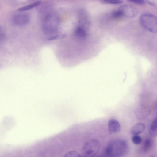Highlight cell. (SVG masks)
Instances as JSON below:
<instances>
[{"mask_svg":"<svg viewBox=\"0 0 157 157\" xmlns=\"http://www.w3.org/2000/svg\"><path fill=\"white\" fill-rule=\"evenodd\" d=\"M34 10L36 59H52L64 67L71 56L72 35L58 0H38Z\"/></svg>","mask_w":157,"mask_h":157,"instance_id":"obj_1","label":"cell"},{"mask_svg":"<svg viewBox=\"0 0 157 157\" xmlns=\"http://www.w3.org/2000/svg\"><path fill=\"white\" fill-rule=\"evenodd\" d=\"M128 148V144L126 140L116 139L108 144L105 149V152L109 157H121L127 153Z\"/></svg>","mask_w":157,"mask_h":157,"instance_id":"obj_2","label":"cell"},{"mask_svg":"<svg viewBox=\"0 0 157 157\" xmlns=\"http://www.w3.org/2000/svg\"><path fill=\"white\" fill-rule=\"evenodd\" d=\"M141 25L144 29L151 33L157 31V19L155 15L148 13L141 15L139 19Z\"/></svg>","mask_w":157,"mask_h":157,"instance_id":"obj_3","label":"cell"},{"mask_svg":"<svg viewBox=\"0 0 157 157\" xmlns=\"http://www.w3.org/2000/svg\"><path fill=\"white\" fill-rule=\"evenodd\" d=\"M100 147L99 141L95 139H90L84 144L82 151L83 157H93L98 152Z\"/></svg>","mask_w":157,"mask_h":157,"instance_id":"obj_4","label":"cell"},{"mask_svg":"<svg viewBox=\"0 0 157 157\" xmlns=\"http://www.w3.org/2000/svg\"><path fill=\"white\" fill-rule=\"evenodd\" d=\"M30 19V15L27 13H21L14 15L12 17L13 23L17 26L26 25Z\"/></svg>","mask_w":157,"mask_h":157,"instance_id":"obj_5","label":"cell"},{"mask_svg":"<svg viewBox=\"0 0 157 157\" xmlns=\"http://www.w3.org/2000/svg\"><path fill=\"white\" fill-rule=\"evenodd\" d=\"M118 10L123 16L128 18H133L138 14L137 9L134 6L128 4H124L121 6Z\"/></svg>","mask_w":157,"mask_h":157,"instance_id":"obj_6","label":"cell"},{"mask_svg":"<svg viewBox=\"0 0 157 157\" xmlns=\"http://www.w3.org/2000/svg\"><path fill=\"white\" fill-rule=\"evenodd\" d=\"M119 123L116 120L111 119L108 121V128L110 133L114 134L118 132L120 130Z\"/></svg>","mask_w":157,"mask_h":157,"instance_id":"obj_7","label":"cell"},{"mask_svg":"<svg viewBox=\"0 0 157 157\" xmlns=\"http://www.w3.org/2000/svg\"><path fill=\"white\" fill-rule=\"evenodd\" d=\"M145 128V125L143 123H138L132 128L130 130V133L133 135H138L144 131Z\"/></svg>","mask_w":157,"mask_h":157,"instance_id":"obj_8","label":"cell"},{"mask_svg":"<svg viewBox=\"0 0 157 157\" xmlns=\"http://www.w3.org/2000/svg\"><path fill=\"white\" fill-rule=\"evenodd\" d=\"M151 136L155 137L157 135V118L155 119L152 123L149 130Z\"/></svg>","mask_w":157,"mask_h":157,"instance_id":"obj_9","label":"cell"},{"mask_svg":"<svg viewBox=\"0 0 157 157\" xmlns=\"http://www.w3.org/2000/svg\"><path fill=\"white\" fill-rule=\"evenodd\" d=\"M63 157H81V156L77 151L72 150L66 153Z\"/></svg>","mask_w":157,"mask_h":157,"instance_id":"obj_10","label":"cell"},{"mask_svg":"<svg viewBox=\"0 0 157 157\" xmlns=\"http://www.w3.org/2000/svg\"><path fill=\"white\" fill-rule=\"evenodd\" d=\"M152 141L151 139L149 138L147 139L144 144V150L145 151H147L149 149L152 145Z\"/></svg>","mask_w":157,"mask_h":157,"instance_id":"obj_11","label":"cell"},{"mask_svg":"<svg viewBox=\"0 0 157 157\" xmlns=\"http://www.w3.org/2000/svg\"><path fill=\"white\" fill-rule=\"evenodd\" d=\"M132 140L133 143L135 144H140L142 141V139L138 135H134L132 138Z\"/></svg>","mask_w":157,"mask_h":157,"instance_id":"obj_12","label":"cell"},{"mask_svg":"<svg viewBox=\"0 0 157 157\" xmlns=\"http://www.w3.org/2000/svg\"><path fill=\"white\" fill-rule=\"evenodd\" d=\"M101 3L103 4H120L123 3V1L121 0H104L100 1Z\"/></svg>","mask_w":157,"mask_h":157,"instance_id":"obj_13","label":"cell"},{"mask_svg":"<svg viewBox=\"0 0 157 157\" xmlns=\"http://www.w3.org/2000/svg\"><path fill=\"white\" fill-rule=\"evenodd\" d=\"M112 17L115 19H117L123 16L118 10H114L112 13Z\"/></svg>","mask_w":157,"mask_h":157,"instance_id":"obj_14","label":"cell"},{"mask_svg":"<svg viewBox=\"0 0 157 157\" xmlns=\"http://www.w3.org/2000/svg\"><path fill=\"white\" fill-rule=\"evenodd\" d=\"M129 2H130L134 4L139 5H143L147 3V1L146 0H129L128 1Z\"/></svg>","mask_w":157,"mask_h":157,"instance_id":"obj_15","label":"cell"},{"mask_svg":"<svg viewBox=\"0 0 157 157\" xmlns=\"http://www.w3.org/2000/svg\"><path fill=\"white\" fill-rule=\"evenodd\" d=\"M0 29H1V27H0Z\"/></svg>","mask_w":157,"mask_h":157,"instance_id":"obj_16","label":"cell"},{"mask_svg":"<svg viewBox=\"0 0 157 157\" xmlns=\"http://www.w3.org/2000/svg\"><path fill=\"white\" fill-rule=\"evenodd\" d=\"M150 157H153L151 156H150Z\"/></svg>","mask_w":157,"mask_h":157,"instance_id":"obj_17","label":"cell"}]
</instances>
